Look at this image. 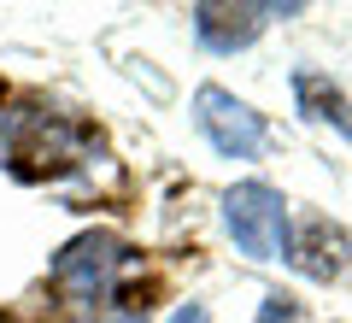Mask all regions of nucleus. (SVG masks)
<instances>
[{"label":"nucleus","mask_w":352,"mask_h":323,"mask_svg":"<svg viewBox=\"0 0 352 323\" xmlns=\"http://www.w3.org/2000/svg\"><path fill=\"white\" fill-rule=\"evenodd\" d=\"M223 224L247 259H288V200L270 183H235L223 194Z\"/></svg>","instance_id":"f257e3e1"},{"label":"nucleus","mask_w":352,"mask_h":323,"mask_svg":"<svg viewBox=\"0 0 352 323\" xmlns=\"http://www.w3.org/2000/svg\"><path fill=\"white\" fill-rule=\"evenodd\" d=\"M194 124H200V136L212 141L223 159H258L264 141H270L264 118L252 112L247 100H235L229 88H217V83H206L200 94H194Z\"/></svg>","instance_id":"f03ea898"},{"label":"nucleus","mask_w":352,"mask_h":323,"mask_svg":"<svg viewBox=\"0 0 352 323\" xmlns=\"http://www.w3.org/2000/svg\"><path fill=\"white\" fill-rule=\"evenodd\" d=\"M124 259H129V253H124L118 236H76L71 247L53 259V282H59L71 300H106Z\"/></svg>","instance_id":"7ed1b4c3"},{"label":"nucleus","mask_w":352,"mask_h":323,"mask_svg":"<svg viewBox=\"0 0 352 323\" xmlns=\"http://www.w3.org/2000/svg\"><path fill=\"white\" fill-rule=\"evenodd\" d=\"M264 18H270L264 0H200L194 6V36L212 53H241V48L258 41Z\"/></svg>","instance_id":"20e7f679"},{"label":"nucleus","mask_w":352,"mask_h":323,"mask_svg":"<svg viewBox=\"0 0 352 323\" xmlns=\"http://www.w3.org/2000/svg\"><path fill=\"white\" fill-rule=\"evenodd\" d=\"M294 94H300V112L311 118V124H335L340 136L352 141V106H346V94H340L335 83H323V76L300 71V76H294Z\"/></svg>","instance_id":"39448f33"},{"label":"nucleus","mask_w":352,"mask_h":323,"mask_svg":"<svg viewBox=\"0 0 352 323\" xmlns=\"http://www.w3.org/2000/svg\"><path fill=\"white\" fill-rule=\"evenodd\" d=\"M288 259H300L317 282H329V276L346 271V236H340L335 224H323V218H311V224H305V247H294Z\"/></svg>","instance_id":"423d86ee"},{"label":"nucleus","mask_w":352,"mask_h":323,"mask_svg":"<svg viewBox=\"0 0 352 323\" xmlns=\"http://www.w3.org/2000/svg\"><path fill=\"white\" fill-rule=\"evenodd\" d=\"M288 317H294V300L288 294H270V306H264L258 323H288Z\"/></svg>","instance_id":"0eeeda50"},{"label":"nucleus","mask_w":352,"mask_h":323,"mask_svg":"<svg viewBox=\"0 0 352 323\" xmlns=\"http://www.w3.org/2000/svg\"><path fill=\"white\" fill-rule=\"evenodd\" d=\"M311 0H264V12H276V18H294V12H305Z\"/></svg>","instance_id":"6e6552de"},{"label":"nucleus","mask_w":352,"mask_h":323,"mask_svg":"<svg viewBox=\"0 0 352 323\" xmlns=\"http://www.w3.org/2000/svg\"><path fill=\"white\" fill-rule=\"evenodd\" d=\"M118 323H141V317H118Z\"/></svg>","instance_id":"1a4fd4ad"}]
</instances>
